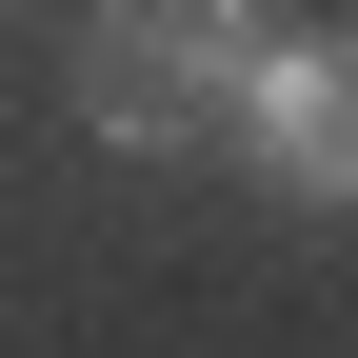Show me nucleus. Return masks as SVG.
Here are the masks:
<instances>
[{
  "mask_svg": "<svg viewBox=\"0 0 358 358\" xmlns=\"http://www.w3.org/2000/svg\"><path fill=\"white\" fill-rule=\"evenodd\" d=\"M259 60H279L259 0H100V20H80V120H100L120 159L140 140H239Z\"/></svg>",
  "mask_w": 358,
  "mask_h": 358,
  "instance_id": "f257e3e1",
  "label": "nucleus"
},
{
  "mask_svg": "<svg viewBox=\"0 0 358 358\" xmlns=\"http://www.w3.org/2000/svg\"><path fill=\"white\" fill-rule=\"evenodd\" d=\"M239 159L279 179V199H358V20L259 60V100H239Z\"/></svg>",
  "mask_w": 358,
  "mask_h": 358,
  "instance_id": "f03ea898",
  "label": "nucleus"
}]
</instances>
